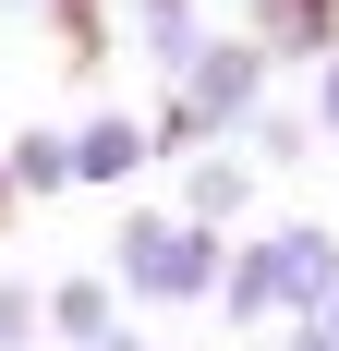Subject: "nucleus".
Returning a JSON list of instances; mask_svg holds the SVG:
<instances>
[{"label":"nucleus","instance_id":"obj_3","mask_svg":"<svg viewBox=\"0 0 339 351\" xmlns=\"http://www.w3.org/2000/svg\"><path fill=\"white\" fill-rule=\"evenodd\" d=\"M327 121H339V73H327Z\"/></svg>","mask_w":339,"mask_h":351},{"label":"nucleus","instance_id":"obj_1","mask_svg":"<svg viewBox=\"0 0 339 351\" xmlns=\"http://www.w3.org/2000/svg\"><path fill=\"white\" fill-rule=\"evenodd\" d=\"M242 85H255V61H242V49H231V61H206V109H242Z\"/></svg>","mask_w":339,"mask_h":351},{"label":"nucleus","instance_id":"obj_2","mask_svg":"<svg viewBox=\"0 0 339 351\" xmlns=\"http://www.w3.org/2000/svg\"><path fill=\"white\" fill-rule=\"evenodd\" d=\"M279 36H327V0H279Z\"/></svg>","mask_w":339,"mask_h":351}]
</instances>
